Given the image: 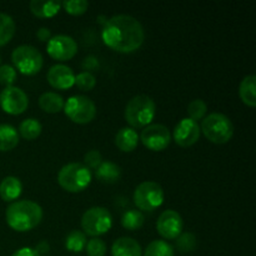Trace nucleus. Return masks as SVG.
I'll return each instance as SVG.
<instances>
[{
  "instance_id": "nucleus-4",
  "label": "nucleus",
  "mask_w": 256,
  "mask_h": 256,
  "mask_svg": "<svg viewBox=\"0 0 256 256\" xmlns=\"http://www.w3.org/2000/svg\"><path fill=\"white\" fill-rule=\"evenodd\" d=\"M200 132L212 144H226L234 135V125L226 115L212 112L202 119Z\"/></svg>"
},
{
  "instance_id": "nucleus-13",
  "label": "nucleus",
  "mask_w": 256,
  "mask_h": 256,
  "mask_svg": "<svg viewBox=\"0 0 256 256\" xmlns=\"http://www.w3.org/2000/svg\"><path fill=\"white\" fill-rule=\"evenodd\" d=\"M184 229V222L175 210H165L156 222V230L165 240H176Z\"/></svg>"
},
{
  "instance_id": "nucleus-1",
  "label": "nucleus",
  "mask_w": 256,
  "mask_h": 256,
  "mask_svg": "<svg viewBox=\"0 0 256 256\" xmlns=\"http://www.w3.org/2000/svg\"><path fill=\"white\" fill-rule=\"evenodd\" d=\"M102 38L108 48L122 54H130L139 49L145 39L142 22L130 15H115L108 19Z\"/></svg>"
},
{
  "instance_id": "nucleus-37",
  "label": "nucleus",
  "mask_w": 256,
  "mask_h": 256,
  "mask_svg": "<svg viewBox=\"0 0 256 256\" xmlns=\"http://www.w3.org/2000/svg\"><path fill=\"white\" fill-rule=\"evenodd\" d=\"M36 38L40 42H49L50 38H52V32L48 28H40L36 32Z\"/></svg>"
},
{
  "instance_id": "nucleus-23",
  "label": "nucleus",
  "mask_w": 256,
  "mask_h": 256,
  "mask_svg": "<svg viewBox=\"0 0 256 256\" xmlns=\"http://www.w3.org/2000/svg\"><path fill=\"white\" fill-rule=\"evenodd\" d=\"M19 144V132L9 124H0V152H10Z\"/></svg>"
},
{
  "instance_id": "nucleus-11",
  "label": "nucleus",
  "mask_w": 256,
  "mask_h": 256,
  "mask_svg": "<svg viewBox=\"0 0 256 256\" xmlns=\"http://www.w3.org/2000/svg\"><path fill=\"white\" fill-rule=\"evenodd\" d=\"M0 106L6 114L20 115L29 106V99L20 88H5L0 92Z\"/></svg>"
},
{
  "instance_id": "nucleus-6",
  "label": "nucleus",
  "mask_w": 256,
  "mask_h": 256,
  "mask_svg": "<svg viewBox=\"0 0 256 256\" xmlns=\"http://www.w3.org/2000/svg\"><path fill=\"white\" fill-rule=\"evenodd\" d=\"M12 60L14 69L28 76L38 74L44 65L42 52L32 45H20L14 49L12 52Z\"/></svg>"
},
{
  "instance_id": "nucleus-19",
  "label": "nucleus",
  "mask_w": 256,
  "mask_h": 256,
  "mask_svg": "<svg viewBox=\"0 0 256 256\" xmlns=\"http://www.w3.org/2000/svg\"><path fill=\"white\" fill-rule=\"evenodd\" d=\"M22 192V184L18 178L6 176L0 182V198L10 202L16 200Z\"/></svg>"
},
{
  "instance_id": "nucleus-35",
  "label": "nucleus",
  "mask_w": 256,
  "mask_h": 256,
  "mask_svg": "<svg viewBox=\"0 0 256 256\" xmlns=\"http://www.w3.org/2000/svg\"><path fill=\"white\" fill-rule=\"evenodd\" d=\"M85 166L90 170H96L102 162V156L99 150H89L84 156Z\"/></svg>"
},
{
  "instance_id": "nucleus-15",
  "label": "nucleus",
  "mask_w": 256,
  "mask_h": 256,
  "mask_svg": "<svg viewBox=\"0 0 256 256\" xmlns=\"http://www.w3.org/2000/svg\"><path fill=\"white\" fill-rule=\"evenodd\" d=\"M48 82L54 89L68 90L75 85V74L72 68L66 65H52L48 72Z\"/></svg>"
},
{
  "instance_id": "nucleus-10",
  "label": "nucleus",
  "mask_w": 256,
  "mask_h": 256,
  "mask_svg": "<svg viewBox=\"0 0 256 256\" xmlns=\"http://www.w3.org/2000/svg\"><path fill=\"white\" fill-rule=\"evenodd\" d=\"M142 145L152 152H162L172 142L169 129L162 124H152L144 128L140 135Z\"/></svg>"
},
{
  "instance_id": "nucleus-27",
  "label": "nucleus",
  "mask_w": 256,
  "mask_h": 256,
  "mask_svg": "<svg viewBox=\"0 0 256 256\" xmlns=\"http://www.w3.org/2000/svg\"><path fill=\"white\" fill-rule=\"evenodd\" d=\"M86 235L80 230H72L65 239V248L72 252H82L86 246Z\"/></svg>"
},
{
  "instance_id": "nucleus-21",
  "label": "nucleus",
  "mask_w": 256,
  "mask_h": 256,
  "mask_svg": "<svg viewBox=\"0 0 256 256\" xmlns=\"http://www.w3.org/2000/svg\"><path fill=\"white\" fill-rule=\"evenodd\" d=\"M64 99L62 95L56 94V92H44L42 96L39 98V106L42 112H48V114H56L64 109Z\"/></svg>"
},
{
  "instance_id": "nucleus-26",
  "label": "nucleus",
  "mask_w": 256,
  "mask_h": 256,
  "mask_svg": "<svg viewBox=\"0 0 256 256\" xmlns=\"http://www.w3.org/2000/svg\"><path fill=\"white\" fill-rule=\"evenodd\" d=\"M42 124L36 119H25L20 122L19 132L25 140H35L42 134Z\"/></svg>"
},
{
  "instance_id": "nucleus-20",
  "label": "nucleus",
  "mask_w": 256,
  "mask_h": 256,
  "mask_svg": "<svg viewBox=\"0 0 256 256\" xmlns=\"http://www.w3.org/2000/svg\"><path fill=\"white\" fill-rule=\"evenodd\" d=\"M62 9L60 2H42V0H32L30 2V10L32 14L40 19H48L52 18Z\"/></svg>"
},
{
  "instance_id": "nucleus-24",
  "label": "nucleus",
  "mask_w": 256,
  "mask_h": 256,
  "mask_svg": "<svg viewBox=\"0 0 256 256\" xmlns=\"http://www.w3.org/2000/svg\"><path fill=\"white\" fill-rule=\"evenodd\" d=\"M145 218L142 212L135 209H130L125 212L122 216V225L124 229L129 230V232H135L139 230L140 228L144 225Z\"/></svg>"
},
{
  "instance_id": "nucleus-8",
  "label": "nucleus",
  "mask_w": 256,
  "mask_h": 256,
  "mask_svg": "<svg viewBox=\"0 0 256 256\" xmlns=\"http://www.w3.org/2000/svg\"><path fill=\"white\" fill-rule=\"evenodd\" d=\"M64 112L72 122L84 125L94 120L96 115V105L89 98L84 95L70 96L64 104Z\"/></svg>"
},
{
  "instance_id": "nucleus-14",
  "label": "nucleus",
  "mask_w": 256,
  "mask_h": 256,
  "mask_svg": "<svg viewBox=\"0 0 256 256\" xmlns=\"http://www.w3.org/2000/svg\"><path fill=\"white\" fill-rule=\"evenodd\" d=\"M200 134L199 124L189 118H184L175 126L172 138L179 146L190 148L199 140Z\"/></svg>"
},
{
  "instance_id": "nucleus-25",
  "label": "nucleus",
  "mask_w": 256,
  "mask_h": 256,
  "mask_svg": "<svg viewBox=\"0 0 256 256\" xmlns=\"http://www.w3.org/2000/svg\"><path fill=\"white\" fill-rule=\"evenodd\" d=\"M15 22L10 15L0 12V46L6 45L15 34Z\"/></svg>"
},
{
  "instance_id": "nucleus-36",
  "label": "nucleus",
  "mask_w": 256,
  "mask_h": 256,
  "mask_svg": "<svg viewBox=\"0 0 256 256\" xmlns=\"http://www.w3.org/2000/svg\"><path fill=\"white\" fill-rule=\"evenodd\" d=\"M12 256H40V254L32 248H22V249L16 250Z\"/></svg>"
},
{
  "instance_id": "nucleus-28",
  "label": "nucleus",
  "mask_w": 256,
  "mask_h": 256,
  "mask_svg": "<svg viewBox=\"0 0 256 256\" xmlns=\"http://www.w3.org/2000/svg\"><path fill=\"white\" fill-rule=\"evenodd\" d=\"M144 256H175V252L165 240H154L146 246Z\"/></svg>"
},
{
  "instance_id": "nucleus-34",
  "label": "nucleus",
  "mask_w": 256,
  "mask_h": 256,
  "mask_svg": "<svg viewBox=\"0 0 256 256\" xmlns=\"http://www.w3.org/2000/svg\"><path fill=\"white\" fill-rule=\"evenodd\" d=\"M16 82V70L12 65H2L0 66V84L5 88L14 86V82Z\"/></svg>"
},
{
  "instance_id": "nucleus-17",
  "label": "nucleus",
  "mask_w": 256,
  "mask_h": 256,
  "mask_svg": "<svg viewBox=\"0 0 256 256\" xmlns=\"http://www.w3.org/2000/svg\"><path fill=\"white\" fill-rule=\"evenodd\" d=\"M139 144V135L132 128H122L115 135V145L124 152H132Z\"/></svg>"
},
{
  "instance_id": "nucleus-18",
  "label": "nucleus",
  "mask_w": 256,
  "mask_h": 256,
  "mask_svg": "<svg viewBox=\"0 0 256 256\" xmlns=\"http://www.w3.org/2000/svg\"><path fill=\"white\" fill-rule=\"evenodd\" d=\"M95 176L102 184H115L122 178V169L115 162H102L95 170Z\"/></svg>"
},
{
  "instance_id": "nucleus-31",
  "label": "nucleus",
  "mask_w": 256,
  "mask_h": 256,
  "mask_svg": "<svg viewBox=\"0 0 256 256\" xmlns=\"http://www.w3.org/2000/svg\"><path fill=\"white\" fill-rule=\"evenodd\" d=\"M75 85L82 92H90L96 85V79L90 72H82L75 76Z\"/></svg>"
},
{
  "instance_id": "nucleus-5",
  "label": "nucleus",
  "mask_w": 256,
  "mask_h": 256,
  "mask_svg": "<svg viewBox=\"0 0 256 256\" xmlns=\"http://www.w3.org/2000/svg\"><path fill=\"white\" fill-rule=\"evenodd\" d=\"M92 170L82 162L64 165L58 174V182L68 192H84L92 182Z\"/></svg>"
},
{
  "instance_id": "nucleus-33",
  "label": "nucleus",
  "mask_w": 256,
  "mask_h": 256,
  "mask_svg": "<svg viewBox=\"0 0 256 256\" xmlns=\"http://www.w3.org/2000/svg\"><path fill=\"white\" fill-rule=\"evenodd\" d=\"M86 254L88 256H105L106 254V244L104 240L99 238H92L86 242Z\"/></svg>"
},
{
  "instance_id": "nucleus-9",
  "label": "nucleus",
  "mask_w": 256,
  "mask_h": 256,
  "mask_svg": "<svg viewBox=\"0 0 256 256\" xmlns=\"http://www.w3.org/2000/svg\"><path fill=\"white\" fill-rule=\"evenodd\" d=\"M132 200L139 210L152 212L164 202V190L158 182H144L136 186Z\"/></svg>"
},
{
  "instance_id": "nucleus-22",
  "label": "nucleus",
  "mask_w": 256,
  "mask_h": 256,
  "mask_svg": "<svg viewBox=\"0 0 256 256\" xmlns=\"http://www.w3.org/2000/svg\"><path fill=\"white\" fill-rule=\"evenodd\" d=\"M256 78L254 75H249L245 76L240 82L239 88V95L242 102H244L246 106L255 108L256 106Z\"/></svg>"
},
{
  "instance_id": "nucleus-38",
  "label": "nucleus",
  "mask_w": 256,
  "mask_h": 256,
  "mask_svg": "<svg viewBox=\"0 0 256 256\" xmlns=\"http://www.w3.org/2000/svg\"><path fill=\"white\" fill-rule=\"evenodd\" d=\"M35 250H36L39 254H42V252H49V244H48L46 242H39V244L36 245V248H35Z\"/></svg>"
},
{
  "instance_id": "nucleus-2",
  "label": "nucleus",
  "mask_w": 256,
  "mask_h": 256,
  "mask_svg": "<svg viewBox=\"0 0 256 256\" xmlns=\"http://www.w3.org/2000/svg\"><path fill=\"white\" fill-rule=\"evenodd\" d=\"M5 219L8 225L15 232H29L40 224L42 219V209L36 202L20 200L8 206Z\"/></svg>"
},
{
  "instance_id": "nucleus-12",
  "label": "nucleus",
  "mask_w": 256,
  "mask_h": 256,
  "mask_svg": "<svg viewBox=\"0 0 256 256\" xmlns=\"http://www.w3.org/2000/svg\"><path fill=\"white\" fill-rule=\"evenodd\" d=\"M46 52L50 58L59 62H66L72 59L78 52V44L72 36L68 35H55L50 38L46 45Z\"/></svg>"
},
{
  "instance_id": "nucleus-29",
  "label": "nucleus",
  "mask_w": 256,
  "mask_h": 256,
  "mask_svg": "<svg viewBox=\"0 0 256 256\" xmlns=\"http://www.w3.org/2000/svg\"><path fill=\"white\" fill-rule=\"evenodd\" d=\"M208 105L204 100L195 99L188 105V114H189V119L194 120L198 122V120H202L206 115Z\"/></svg>"
},
{
  "instance_id": "nucleus-32",
  "label": "nucleus",
  "mask_w": 256,
  "mask_h": 256,
  "mask_svg": "<svg viewBox=\"0 0 256 256\" xmlns=\"http://www.w3.org/2000/svg\"><path fill=\"white\" fill-rule=\"evenodd\" d=\"M196 246V238L192 232L180 234L176 239V248L180 252H190Z\"/></svg>"
},
{
  "instance_id": "nucleus-16",
  "label": "nucleus",
  "mask_w": 256,
  "mask_h": 256,
  "mask_svg": "<svg viewBox=\"0 0 256 256\" xmlns=\"http://www.w3.org/2000/svg\"><path fill=\"white\" fill-rule=\"evenodd\" d=\"M112 256H142V250L139 242L132 238H119L112 246Z\"/></svg>"
},
{
  "instance_id": "nucleus-30",
  "label": "nucleus",
  "mask_w": 256,
  "mask_h": 256,
  "mask_svg": "<svg viewBox=\"0 0 256 256\" xmlns=\"http://www.w3.org/2000/svg\"><path fill=\"white\" fill-rule=\"evenodd\" d=\"M62 6L64 8L65 12L74 16H79L86 12L88 8H89V2L85 0H68V2H62Z\"/></svg>"
},
{
  "instance_id": "nucleus-7",
  "label": "nucleus",
  "mask_w": 256,
  "mask_h": 256,
  "mask_svg": "<svg viewBox=\"0 0 256 256\" xmlns=\"http://www.w3.org/2000/svg\"><path fill=\"white\" fill-rule=\"evenodd\" d=\"M112 218L108 209L102 206L90 208L82 218V232L89 236L98 238L112 229Z\"/></svg>"
},
{
  "instance_id": "nucleus-3",
  "label": "nucleus",
  "mask_w": 256,
  "mask_h": 256,
  "mask_svg": "<svg viewBox=\"0 0 256 256\" xmlns=\"http://www.w3.org/2000/svg\"><path fill=\"white\" fill-rule=\"evenodd\" d=\"M156 112L154 100L148 95H136L125 106V120L132 129H142L150 125Z\"/></svg>"
}]
</instances>
